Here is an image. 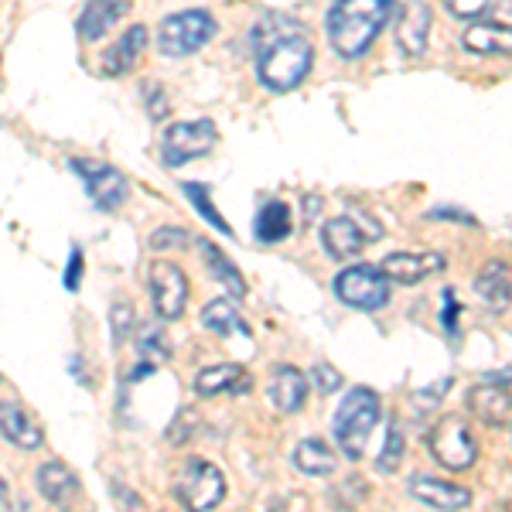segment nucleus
Segmentation results:
<instances>
[{"mask_svg": "<svg viewBox=\"0 0 512 512\" xmlns=\"http://www.w3.org/2000/svg\"><path fill=\"white\" fill-rule=\"evenodd\" d=\"M256 79L274 93H291L315 65V45L301 21L291 14L270 11L253 24Z\"/></svg>", "mask_w": 512, "mask_h": 512, "instance_id": "obj_1", "label": "nucleus"}, {"mask_svg": "<svg viewBox=\"0 0 512 512\" xmlns=\"http://www.w3.org/2000/svg\"><path fill=\"white\" fill-rule=\"evenodd\" d=\"M396 0H332L328 7V38L342 59H359L386 28Z\"/></svg>", "mask_w": 512, "mask_h": 512, "instance_id": "obj_2", "label": "nucleus"}, {"mask_svg": "<svg viewBox=\"0 0 512 512\" xmlns=\"http://www.w3.org/2000/svg\"><path fill=\"white\" fill-rule=\"evenodd\" d=\"M379 424V396L369 386H352L349 393L342 396L335 410V441L342 454L349 461H359L366 454V444L373 437Z\"/></svg>", "mask_w": 512, "mask_h": 512, "instance_id": "obj_3", "label": "nucleus"}, {"mask_svg": "<svg viewBox=\"0 0 512 512\" xmlns=\"http://www.w3.org/2000/svg\"><path fill=\"white\" fill-rule=\"evenodd\" d=\"M175 495L185 506V512H212L222 502V495H226V478H222V472L212 461L192 458L181 468Z\"/></svg>", "mask_w": 512, "mask_h": 512, "instance_id": "obj_4", "label": "nucleus"}, {"mask_svg": "<svg viewBox=\"0 0 512 512\" xmlns=\"http://www.w3.org/2000/svg\"><path fill=\"white\" fill-rule=\"evenodd\" d=\"M427 448H431L437 465L448 468V472H465L478 458V444L461 417L437 420L431 431H427Z\"/></svg>", "mask_w": 512, "mask_h": 512, "instance_id": "obj_5", "label": "nucleus"}, {"mask_svg": "<svg viewBox=\"0 0 512 512\" xmlns=\"http://www.w3.org/2000/svg\"><path fill=\"white\" fill-rule=\"evenodd\" d=\"M212 35H216V21H212V14L202 11V7H188V11H178V14H171V18L161 21L158 48L164 55H192Z\"/></svg>", "mask_w": 512, "mask_h": 512, "instance_id": "obj_6", "label": "nucleus"}, {"mask_svg": "<svg viewBox=\"0 0 512 512\" xmlns=\"http://www.w3.org/2000/svg\"><path fill=\"white\" fill-rule=\"evenodd\" d=\"M390 284L393 280L383 274V267H349L335 277V294L342 304L359 311H379L390 301Z\"/></svg>", "mask_w": 512, "mask_h": 512, "instance_id": "obj_7", "label": "nucleus"}, {"mask_svg": "<svg viewBox=\"0 0 512 512\" xmlns=\"http://www.w3.org/2000/svg\"><path fill=\"white\" fill-rule=\"evenodd\" d=\"M216 123L212 120H185V123H171L164 130L161 140V158L168 168H181V164L202 158V154L212 151L216 144Z\"/></svg>", "mask_w": 512, "mask_h": 512, "instance_id": "obj_8", "label": "nucleus"}, {"mask_svg": "<svg viewBox=\"0 0 512 512\" xmlns=\"http://www.w3.org/2000/svg\"><path fill=\"white\" fill-rule=\"evenodd\" d=\"M147 291H151V304L158 311V318L175 321L185 315L188 304V277L178 263L171 260H154L147 270Z\"/></svg>", "mask_w": 512, "mask_h": 512, "instance_id": "obj_9", "label": "nucleus"}, {"mask_svg": "<svg viewBox=\"0 0 512 512\" xmlns=\"http://www.w3.org/2000/svg\"><path fill=\"white\" fill-rule=\"evenodd\" d=\"M72 171H79V178L86 181V192L93 198L96 209L113 212L123 198H127V178H123L117 168H110V164L76 158L72 161Z\"/></svg>", "mask_w": 512, "mask_h": 512, "instance_id": "obj_10", "label": "nucleus"}, {"mask_svg": "<svg viewBox=\"0 0 512 512\" xmlns=\"http://www.w3.org/2000/svg\"><path fill=\"white\" fill-rule=\"evenodd\" d=\"M410 495L437 512H461L472 506V492L468 489H461V485H454V482H441V478H427V475L410 478Z\"/></svg>", "mask_w": 512, "mask_h": 512, "instance_id": "obj_11", "label": "nucleus"}, {"mask_svg": "<svg viewBox=\"0 0 512 512\" xmlns=\"http://www.w3.org/2000/svg\"><path fill=\"white\" fill-rule=\"evenodd\" d=\"M444 270V256L441 253H390L383 260V274L393 280V284L414 287L420 280L434 277Z\"/></svg>", "mask_w": 512, "mask_h": 512, "instance_id": "obj_12", "label": "nucleus"}, {"mask_svg": "<svg viewBox=\"0 0 512 512\" xmlns=\"http://www.w3.org/2000/svg\"><path fill=\"white\" fill-rule=\"evenodd\" d=\"M427 31H431V7L427 0H407L396 18V45H400L403 55H420L427 48Z\"/></svg>", "mask_w": 512, "mask_h": 512, "instance_id": "obj_13", "label": "nucleus"}, {"mask_svg": "<svg viewBox=\"0 0 512 512\" xmlns=\"http://www.w3.org/2000/svg\"><path fill=\"white\" fill-rule=\"evenodd\" d=\"M468 410L489 427H502L512 417V390L499 383H475L468 390Z\"/></svg>", "mask_w": 512, "mask_h": 512, "instance_id": "obj_14", "label": "nucleus"}, {"mask_svg": "<svg viewBox=\"0 0 512 512\" xmlns=\"http://www.w3.org/2000/svg\"><path fill=\"white\" fill-rule=\"evenodd\" d=\"M366 239L369 233L359 229V222L352 216H335L321 226V246H325V253L332 256V260H352V256H359Z\"/></svg>", "mask_w": 512, "mask_h": 512, "instance_id": "obj_15", "label": "nucleus"}, {"mask_svg": "<svg viewBox=\"0 0 512 512\" xmlns=\"http://www.w3.org/2000/svg\"><path fill=\"white\" fill-rule=\"evenodd\" d=\"M35 485H38V492L59 509H69L72 502L79 499V478L69 465H62V461L41 465L35 472Z\"/></svg>", "mask_w": 512, "mask_h": 512, "instance_id": "obj_16", "label": "nucleus"}, {"mask_svg": "<svg viewBox=\"0 0 512 512\" xmlns=\"http://www.w3.org/2000/svg\"><path fill=\"white\" fill-rule=\"evenodd\" d=\"M250 390V376L236 362H216V366H205L195 376V393L198 396H219V393H246Z\"/></svg>", "mask_w": 512, "mask_h": 512, "instance_id": "obj_17", "label": "nucleus"}, {"mask_svg": "<svg viewBox=\"0 0 512 512\" xmlns=\"http://www.w3.org/2000/svg\"><path fill=\"white\" fill-rule=\"evenodd\" d=\"M270 400L284 414H297L304 407V400H308V379H304L301 369L277 366L274 376H270Z\"/></svg>", "mask_w": 512, "mask_h": 512, "instance_id": "obj_18", "label": "nucleus"}, {"mask_svg": "<svg viewBox=\"0 0 512 512\" xmlns=\"http://www.w3.org/2000/svg\"><path fill=\"white\" fill-rule=\"evenodd\" d=\"M475 294L489 304L492 311H506L512 304V274L509 263L492 260L482 267V274L475 277Z\"/></svg>", "mask_w": 512, "mask_h": 512, "instance_id": "obj_19", "label": "nucleus"}, {"mask_svg": "<svg viewBox=\"0 0 512 512\" xmlns=\"http://www.w3.org/2000/svg\"><path fill=\"white\" fill-rule=\"evenodd\" d=\"M461 45L475 55H512V28L495 21H478L461 35Z\"/></svg>", "mask_w": 512, "mask_h": 512, "instance_id": "obj_20", "label": "nucleus"}, {"mask_svg": "<svg viewBox=\"0 0 512 512\" xmlns=\"http://www.w3.org/2000/svg\"><path fill=\"white\" fill-rule=\"evenodd\" d=\"M0 431H4L7 444H14V448H21V451H35V448H41V441H45L41 427L24 414L21 407H14V403H4V407H0Z\"/></svg>", "mask_w": 512, "mask_h": 512, "instance_id": "obj_21", "label": "nucleus"}, {"mask_svg": "<svg viewBox=\"0 0 512 512\" xmlns=\"http://www.w3.org/2000/svg\"><path fill=\"white\" fill-rule=\"evenodd\" d=\"M127 0H89L86 11L79 18V38L82 41H99L106 31L127 14Z\"/></svg>", "mask_w": 512, "mask_h": 512, "instance_id": "obj_22", "label": "nucleus"}, {"mask_svg": "<svg viewBox=\"0 0 512 512\" xmlns=\"http://www.w3.org/2000/svg\"><path fill=\"white\" fill-rule=\"evenodd\" d=\"M144 48H147V28L144 24H134V28L103 55V72L106 76H123V72H130Z\"/></svg>", "mask_w": 512, "mask_h": 512, "instance_id": "obj_23", "label": "nucleus"}, {"mask_svg": "<svg viewBox=\"0 0 512 512\" xmlns=\"http://www.w3.org/2000/svg\"><path fill=\"white\" fill-rule=\"evenodd\" d=\"M202 325L212 335H250V325L239 315V308L233 304V297H216L202 308Z\"/></svg>", "mask_w": 512, "mask_h": 512, "instance_id": "obj_24", "label": "nucleus"}, {"mask_svg": "<svg viewBox=\"0 0 512 512\" xmlns=\"http://www.w3.org/2000/svg\"><path fill=\"white\" fill-rule=\"evenodd\" d=\"M294 465L304 475H332L338 468V454L321 437H304L294 448Z\"/></svg>", "mask_w": 512, "mask_h": 512, "instance_id": "obj_25", "label": "nucleus"}, {"mask_svg": "<svg viewBox=\"0 0 512 512\" xmlns=\"http://www.w3.org/2000/svg\"><path fill=\"white\" fill-rule=\"evenodd\" d=\"M253 226H256V239H260V243H280V239L291 236V209H287V202L270 198V202L260 205Z\"/></svg>", "mask_w": 512, "mask_h": 512, "instance_id": "obj_26", "label": "nucleus"}, {"mask_svg": "<svg viewBox=\"0 0 512 512\" xmlns=\"http://www.w3.org/2000/svg\"><path fill=\"white\" fill-rule=\"evenodd\" d=\"M202 256H205V267H209V274L219 280L222 287H229L236 297H243L246 294V280L243 274L233 267V263L226 260V253L219 250L216 243H202Z\"/></svg>", "mask_w": 512, "mask_h": 512, "instance_id": "obj_27", "label": "nucleus"}, {"mask_svg": "<svg viewBox=\"0 0 512 512\" xmlns=\"http://www.w3.org/2000/svg\"><path fill=\"white\" fill-rule=\"evenodd\" d=\"M185 195L192 198V205H195V212L202 216L205 222H209L212 229H219L222 236H233V229H229V222L219 216V209H216V202H212V188L209 185H198V181H185Z\"/></svg>", "mask_w": 512, "mask_h": 512, "instance_id": "obj_28", "label": "nucleus"}, {"mask_svg": "<svg viewBox=\"0 0 512 512\" xmlns=\"http://www.w3.org/2000/svg\"><path fill=\"white\" fill-rule=\"evenodd\" d=\"M137 349L144 359H151V362H168L171 359V342L161 328H144L137 338Z\"/></svg>", "mask_w": 512, "mask_h": 512, "instance_id": "obj_29", "label": "nucleus"}, {"mask_svg": "<svg viewBox=\"0 0 512 512\" xmlns=\"http://www.w3.org/2000/svg\"><path fill=\"white\" fill-rule=\"evenodd\" d=\"M400 461H403V431H400V424H393L386 427V444H383V454H379V461H376V468L379 472H396L400 468Z\"/></svg>", "mask_w": 512, "mask_h": 512, "instance_id": "obj_30", "label": "nucleus"}, {"mask_svg": "<svg viewBox=\"0 0 512 512\" xmlns=\"http://www.w3.org/2000/svg\"><path fill=\"white\" fill-rule=\"evenodd\" d=\"M454 386V379L451 376H444V379H437V383H431V386H424V390H417V396H414V403L420 410H431V407H437V403L444 400V393H448Z\"/></svg>", "mask_w": 512, "mask_h": 512, "instance_id": "obj_31", "label": "nucleus"}, {"mask_svg": "<svg viewBox=\"0 0 512 512\" xmlns=\"http://www.w3.org/2000/svg\"><path fill=\"white\" fill-rule=\"evenodd\" d=\"M444 7L461 21H472V18H482L489 11V0H444Z\"/></svg>", "mask_w": 512, "mask_h": 512, "instance_id": "obj_32", "label": "nucleus"}, {"mask_svg": "<svg viewBox=\"0 0 512 512\" xmlns=\"http://www.w3.org/2000/svg\"><path fill=\"white\" fill-rule=\"evenodd\" d=\"M110 321H113V338L117 342H123V338H130V328H134V308L130 304H117L113 308V315H110Z\"/></svg>", "mask_w": 512, "mask_h": 512, "instance_id": "obj_33", "label": "nucleus"}, {"mask_svg": "<svg viewBox=\"0 0 512 512\" xmlns=\"http://www.w3.org/2000/svg\"><path fill=\"white\" fill-rule=\"evenodd\" d=\"M311 379H315L318 393H335L338 386H342V373H335L328 362H318V366L311 369Z\"/></svg>", "mask_w": 512, "mask_h": 512, "instance_id": "obj_34", "label": "nucleus"}, {"mask_svg": "<svg viewBox=\"0 0 512 512\" xmlns=\"http://www.w3.org/2000/svg\"><path fill=\"white\" fill-rule=\"evenodd\" d=\"M82 253H79V246L69 253V263H65V277H62V284H65V291H79L82 287Z\"/></svg>", "mask_w": 512, "mask_h": 512, "instance_id": "obj_35", "label": "nucleus"}, {"mask_svg": "<svg viewBox=\"0 0 512 512\" xmlns=\"http://www.w3.org/2000/svg\"><path fill=\"white\" fill-rule=\"evenodd\" d=\"M188 243V233H181L175 226H164L161 233L151 236V246L154 250H168V246H185Z\"/></svg>", "mask_w": 512, "mask_h": 512, "instance_id": "obj_36", "label": "nucleus"}, {"mask_svg": "<svg viewBox=\"0 0 512 512\" xmlns=\"http://www.w3.org/2000/svg\"><path fill=\"white\" fill-rule=\"evenodd\" d=\"M144 93H147V110H151V117L154 120L168 117V99H164V89L161 86H151V82H147Z\"/></svg>", "mask_w": 512, "mask_h": 512, "instance_id": "obj_37", "label": "nucleus"}, {"mask_svg": "<svg viewBox=\"0 0 512 512\" xmlns=\"http://www.w3.org/2000/svg\"><path fill=\"white\" fill-rule=\"evenodd\" d=\"M458 301H454V291H444V328L451 335H458Z\"/></svg>", "mask_w": 512, "mask_h": 512, "instance_id": "obj_38", "label": "nucleus"}, {"mask_svg": "<svg viewBox=\"0 0 512 512\" xmlns=\"http://www.w3.org/2000/svg\"><path fill=\"white\" fill-rule=\"evenodd\" d=\"M431 219H451V222H461V226H475V216H468V212H461V209H448V205L431 209Z\"/></svg>", "mask_w": 512, "mask_h": 512, "instance_id": "obj_39", "label": "nucleus"}, {"mask_svg": "<svg viewBox=\"0 0 512 512\" xmlns=\"http://www.w3.org/2000/svg\"><path fill=\"white\" fill-rule=\"evenodd\" d=\"M482 383H499V386H509L512 383V369H502V373H485Z\"/></svg>", "mask_w": 512, "mask_h": 512, "instance_id": "obj_40", "label": "nucleus"}]
</instances>
